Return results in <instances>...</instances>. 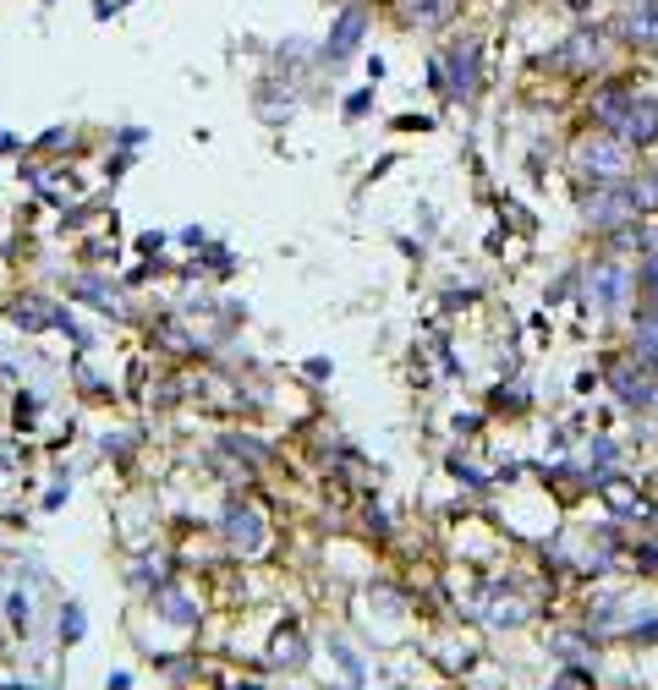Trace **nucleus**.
<instances>
[{"label": "nucleus", "mask_w": 658, "mask_h": 690, "mask_svg": "<svg viewBox=\"0 0 658 690\" xmlns=\"http://www.w3.org/2000/svg\"><path fill=\"white\" fill-rule=\"evenodd\" d=\"M642 214V203H636V192L631 187H592L587 198H581V225H592V230H625L631 219Z\"/></svg>", "instance_id": "f257e3e1"}, {"label": "nucleus", "mask_w": 658, "mask_h": 690, "mask_svg": "<svg viewBox=\"0 0 658 690\" xmlns=\"http://www.w3.org/2000/svg\"><path fill=\"white\" fill-rule=\"evenodd\" d=\"M576 170L592 176V181H625L631 154H625L620 138H581V143H576Z\"/></svg>", "instance_id": "f03ea898"}, {"label": "nucleus", "mask_w": 658, "mask_h": 690, "mask_svg": "<svg viewBox=\"0 0 658 690\" xmlns=\"http://www.w3.org/2000/svg\"><path fill=\"white\" fill-rule=\"evenodd\" d=\"M434 83H439L450 99H478V45H472V39L450 45L445 67H434Z\"/></svg>", "instance_id": "7ed1b4c3"}, {"label": "nucleus", "mask_w": 658, "mask_h": 690, "mask_svg": "<svg viewBox=\"0 0 658 690\" xmlns=\"http://www.w3.org/2000/svg\"><path fill=\"white\" fill-rule=\"evenodd\" d=\"M220 532H225V543H231L236 554H263V543H269V526H263V515H258L252 504H242V499H231V504H225V515H220Z\"/></svg>", "instance_id": "20e7f679"}, {"label": "nucleus", "mask_w": 658, "mask_h": 690, "mask_svg": "<svg viewBox=\"0 0 658 690\" xmlns=\"http://www.w3.org/2000/svg\"><path fill=\"white\" fill-rule=\"evenodd\" d=\"M631 285H636V274H625L620 263H598V269L587 274V301H592L598 312H620L625 296H631Z\"/></svg>", "instance_id": "39448f33"}, {"label": "nucleus", "mask_w": 658, "mask_h": 690, "mask_svg": "<svg viewBox=\"0 0 658 690\" xmlns=\"http://www.w3.org/2000/svg\"><path fill=\"white\" fill-rule=\"evenodd\" d=\"M614 138L625 148H653L658 143V99H631L625 116H620V127H614Z\"/></svg>", "instance_id": "423d86ee"}, {"label": "nucleus", "mask_w": 658, "mask_h": 690, "mask_svg": "<svg viewBox=\"0 0 658 690\" xmlns=\"http://www.w3.org/2000/svg\"><path fill=\"white\" fill-rule=\"evenodd\" d=\"M620 39L636 50H658V0H631L620 12Z\"/></svg>", "instance_id": "0eeeda50"}, {"label": "nucleus", "mask_w": 658, "mask_h": 690, "mask_svg": "<svg viewBox=\"0 0 658 690\" xmlns=\"http://www.w3.org/2000/svg\"><path fill=\"white\" fill-rule=\"evenodd\" d=\"M527 614H532V603H521L510 586H489V597H483V624H494V630H521Z\"/></svg>", "instance_id": "6e6552de"}, {"label": "nucleus", "mask_w": 658, "mask_h": 690, "mask_svg": "<svg viewBox=\"0 0 658 690\" xmlns=\"http://www.w3.org/2000/svg\"><path fill=\"white\" fill-rule=\"evenodd\" d=\"M363 34H368L363 7H346V12H341V23H336V34L324 39V61H346V56L363 45Z\"/></svg>", "instance_id": "1a4fd4ad"}, {"label": "nucleus", "mask_w": 658, "mask_h": 690, "mask_svg": "<svg viewBox=\"0 0 658 690\" xmlns=\"http://www.w3.org/2000/svg\"><path fill=\"white\" fill-rule=\"evenodd\" d=\"M603 61V34L598 28H576L565 45H560V67H571V72H587V67H598Z\"/></svg>", "instance_id": "9d476101"}, {"label": "nucleus", "mask_w": 658, "mask_h": 690, "mask_svg": "<svg viewBox=\"0 0 658 690\" xmlns=\"http://www.w3.org/2000/svg\"><path fill=\"white\" fill-rule=\"evenodd\" d=\"M549 652H554V657H565V663H571V668H581V674H592V663H598L592 635L581 641L576 630H554V635H549Z\"/></svg>", "instance_id": "9b49d317"}, {"label": "nucleus", "mask_w": 658, "mask_h": 690, "mask_svg": "<svg viewBox=\"0 0 658 690\" xmlns=\"http://www.w3.org/2000/svg\"><path fill=\"white\" fill-rule=\"evenodd\" d=\"M154 608H160V614H165V619H171L176 630L198 624V603H192V597H181V586H171V581H165V586L154 592Z\"/></svg>", "instance_id": "f8f14e48"}, {"label": "nucleus", "mask_w": 658, "mask_h": 690, "mask_svg": "<svg viewBox=\"0 0 658 690\" xmlns=\"http://www.w3.org/2000/svg\"><path fill=\"white\" fill-rule=\"evenodd\" d=\"M450 12H456V0H401L407 28H439Z\"/></svg>", "instance_id": "ddd939ff"}, {"label": "nucleus", "mask_w": 658, "mask_h": 690, "mask_svg": "<svg viewBox=\"0 0 658 690\" xmlns=\"http://www.w3.org/2000/svg\"><path fill=\"white\" fill-rule=\"evenodd\" d=\"M252 105H258V116H263V121H291V110H296V99H291V94H280L274 83H258Z\"/></svg>", "instance_id": "4468645a"}, {"label": "nucleus", "mask_w": 658, "mask_h": 690, "mask_svg": "<svg viewBox=\"0 0 658 690\" xmlns=\"http://www.w3.org/2000/svg\"><path fill=\"white\" fill-rule=\"evenodd\" d=\"M603 499H609V510L614 515H647V499L642 493H631L625 483H614V477H603Z\"/></svg>", "instance_id": "2eb2a0df"}, {"label": "nucleus", "mask_w": 658, "mask_h": 690, "mask_svg": "<svg viewBox=\"0 0 658 690\" xmlns=\"http://www.w3.org/2000/svg\"><path fill=\"white\" fill-rule=\"evenodd\" d=\"M636 362H647L658 373V312L636 318Z\"/></svg>", "instance_id": "dca6fc26"}, {"label": "nucleus", "mask_w": 658, "mask_h": 690, "mask_svg": "<svg viewBox=\"0 0 658 690\" xmlns=\"http://www.w3.org/2000/svg\"><path fill=\"white\" fill-rule=\"evenodd\" d=\"M625 105H631V94H625V88H603V94L592 99V116H598L603 127H620V116H625Z\"/></svg>", "instance_id": "f3484780"}, {"label": "nucleus", "mask_w": 658, "mask_h": 690, "mask_svg": "<svg viewBox=\"0 0 658 690\" xmlns=\"http://www.w3.org/2000/svg\"><path fill=\"white\" fill-rule=\"evenodd\" d=\"M56 312H61V307H50V301H39V296L17 301V323H23V329H45V323H56Z\"/></svg>", "instance_id": "a211bd4d"}, {"label": "nucleus", "mask_w": 658, "mask_h": 690, "mask_svg": "<svg viewBox=\"0 0 658 690\" xmlns=\"http://www.w3.org/2000/svg\"><path fill=\"white\" fill-rule=\"evenodd\" d=\"M274 663H291V668H302V663H307V641H302L296 630H280V635H274Z\"/></svg>", "instance_id": "6ab92c4d"}, {"label": "nucleus", "mask_w": 658, "mask_h": 690, "mask_svg": "<svg viewBox=\"0 0 658 690\" xmlns=\"http://www.w3.org/2000/svg\"><path fill=\"white\" fill-rule=\"evenodd\" d=\"M72 290H78L83 301H94L99 312H116V285H105V279H78Z\"/></svg>", "instance_id": "aec40b11"}, {"label": "nucleus", "mask_w": 658, "mask_h": 690, "mask_svg": "<svg viewBox=\"0 0 658 690\" xmlns=\"http://www.w3.org/2000/svg\"><path fill=\"white\" fill-rule=\"evenodd\" d=\"M581 466H587V472H592V477L603 483V472L614 466V444H609V439H592V444L581 450Z\"/></svg>", "instance_id": "412c9836"}, {"label": "nucleus", "mask_w": 658, "mask_h": 690, "mask_svg": "<svg viewBox=\"0 0 658 690\" xmlns=\"http://www.w3.org/2000/svg\"><path fill=\"white\" fill-rule=\"evenodd\" d=\"M329 657H336V663H341V674H346L352 685L363 679V657H357V652H352V646H346L341 635H329Z\"/></svg>", "instance_id": "4be33fe9"}, {"label": "nucleus", "mask_w": 658, "mask_h": 690, "mask_svg": "<svg viewBox=\"0 0 658 690\" xmlns=\"http://www.w3.org/2000/svg\"><path fill=\"white\" fill-rule=\"evenodd\" d=\"M83 619H89V614H83V603H67V608H61V641H67V646H72V641H83V630H89Z\"/></svg>", "instance_id": "5701e85b"}, {"label": "nucleus", "mask_w": 658, "mask_h": 690, "mask_svg": "<svg viewBox=\"0 0 658 690\" xmlns=\"http://www.w3.org/2000/svg\"><path fill=\"white\" fill-rule=\"evenodd\" d=\"M636 290L647 296V312H658V252L642 263V274H636Z\"/></svg>", "instance_id": "b1692460"}, {"label": "nucleus", "mask_w": 658, "mask_h": 690, "mask_svg": "<svg viewBox=\"0 0 658 690\" xmlns=\"http://www.w3.org/2000/svg\"><path fill=\"white\" fill-rule=\"evenodd\" d=\"M631 192H636V203H642V214H647V209H658V170H653V176H642V181H636Z\"/></svg>", "instance_id": "393cba45"}, {"label": "nucleus", "mask_w": 658, "mask_h": 690, "mask_svg": "<svg viewBox=\"0 0 658 690\" xmlns=\"http://www.w3.org/2000/svg\"><path fill=\"white\" fill-rule=\"evenodd\" d=\"M587 685H592V674H581V668H565V674H560L549 690H587Z\"/></svg>", "instance_id": "a878e982"}, {"label": "nucleus", "mask_w": 658, "mask_h": 690, "mask_svg": "<svg viewBox=\"0 0 658 690\" xmlns=\"http://www.w3.org/2000/svg\"><path fill=\"white\" fill-rule=\"evenodd\" d=\"M368 105H374V88H363V94H352V99H346V116L357 121V116H368Z\"/></svg>", "instance_id": "bb28decb"}, {"label": "nucleus", "mask_w": 658, "mask_h": 690, "mask_svg": "<svg viewBox=\"0 0 658 690\" xmlns=\"http://www.w3.org/2000/svg\"><path fill=\"white\" fill-rule=\"evenodd\" d=\"M105 690H132V674H110V685Z\"/></svg>", "instance_id": "cd10ccee"}, {"label": "nucleus", "mask_w": 658, "mask_h": 690, "mask_svg": "<svg viewBox=\"0 0 658 690\" xmlns=\"http://www.w3.org/2000/svg\"><path fill=\"white\" fill-rule=\"evenodd\" d=\"M236 690H263V685H236Z\"/></svg>", "instance_id": "c85d7f7f"}]
</instances>
